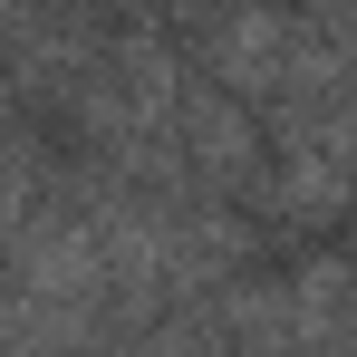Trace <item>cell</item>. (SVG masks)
<instances>
[{
	"label": "cell",
	"instance_id": "cell-1",
	"mask_svg": "<svg viewBox=\"0 0 357 357\" xmlns=\"http://www.w3.org/2000/svg\"><path fill=\"white\" fill-rule=\"evenodd\" d=\"M183 68L203 87L241 97V107H271L280 97V68H290V0H222L183 39Z\"/></svg>",
	"mask_w": 357,
	"mask_h": 357
},
{
	"label": "cell",
	"instance_id": "cell-2",
	"mask_svg": "<svg viewBox=\"0 0 357 357\" xmlns=\"http://www.w3.org/2000/svg\"><path fill=\"white\" fill-rule=\"evenodd\" d=\"M174 165H183L193 193L241 203L251 174H261V107H241V97L203 87V77L183 68V97H174Z\"/></svg>",
	"mask_w": 357,
	"mask_h": 357
},
{
	"label": "cell",
	"instance_id": "cell-3",
	"mask_svg": "<svg viewBox=\"0 0 357 357\" xmlns=\"http://www.w3.org/2000/svg\"><path fill=\"white\" fill-rule=\"evenodd\" d=\"M348 59H357L348 0H290V68H280V97H348Z\"/></svg>",
	"mask_w": 357,
	"mask_h": 357
},
{
	"label": "cell",
	"instance_id": "cell-4",
	"mask_svg": "<svg viewBox=\"0 0 357 357\" xmlns=\"http://www.w3.org/2000/svg\"><path fill=\"white\" fill-rule=\"evenodd\" d=\"M59 174V145H49V126L39 116H20L10 97H0V232L39 203V183Z\"/></svg>",
	"mask_w": 357,
	"mask_h": 357
},
{
	"label": "cell",
	"instance_id": "cell-5",
	"mask_svg": "<svg viewBox=\"0 0 357 357\" xmlns=\"http://www.w3.org/2000/svg\"><path fill=\"white\" fill-rule=\"evenodd\" d=\"M0 348H10V271H0Z\"/></svg>",
	"mask_w": 357,
	"mask_h": 357
}]
</instances>
